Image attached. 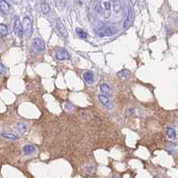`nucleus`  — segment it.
Masks as SVG:
<instances>
[{"label": "nucleus", "instance_id": "nucleus-1", "mask_svg": "<svg viewBox=\"0 0 178 178\" xmlns=\"http://www.w3.org/2000/svg\"><path fill=\"white\" fill-rule=\"evenodd\" d=\"M116 32H117V28L111 25L102 26L97 30V34L100 37H111V36L115 35Z\"/></svg>", "mask_w": 178, "mask_h": 178}, {"label": "nucleus", "instance_id": "nucleus-2", "mask_svg": "<svg viewBox=\"0 0 178 178\" xmlns=\"http://www.w3.org/2000/svg\"><path fill=\"white\" fill-rule=\"evenodd\" d=\"M22 27H23V31L26 37L29 38L33 33V27H32V22L30 21V19L27 16H25L22 20Z\"/></svg>", "mask_w": 178, "mask_h": 178}, {"label": "nucleus", "instance_id": "nucleus-3", "mask_svg": "<svg viewBox=\"0 0 178 178\" xmlns=\"http://www.w3.org/2000/svg\"><path fill=\"white\" fill-rule=\"evenodd\" d=\"M31 47L36 53L40 54V53H43L45 51V43L41 38L35 37L31 42Z\"/></svg>", "mask_w": 178, "mask_h": 178}, {"label": "nucleus", "instance_id": "nucleus-4", "mask_svg": "<svg viewBox=\"0 0 178 178\" xmlns=\"http://www.w3.org/2000/svg\"><path fill=\"white\" fill-rule=\"evenodd\" d=\"M14 33L16 34L17 37H21V38L23 37L24 31H23L22 23H21V21H20V19H19V17H18V16H15V17H14Z\"/></svg>", "mask_w": 178, "mask_h": 178}, {"label": "nucleus", "instance_id": "nucleus-5", "mask_svg": "<svg viewBox=\"0 0 178 178\" xmlns=\"http://www.w3.org/2000/svg\"><path fill=\"white\" fill-rule=\"evenodd\" d=\"M55 57L58 61H65V60H70L71 59V54L69 52L64 48H59L55 53Z\"/></svg>", "mask_w": 178, "mask_h": 178}, {"label": "nucleus", "instance_id": "nucleus-6", "mask_svg": "<svg viewBox=\"0 0 178 178\" xmlns=\"http://www.w3.org/2000/svg\"><path fill=\"white\" fill-rule=\"evenodd\" d=\"M133 12H132V9L131 7H128V9H127V16H126V19L123 22V28L124 29H127L128 28H129V26L132 24V21H133Z\"/></svg>", "mask_w": 178, "mask_h": 178}, {"label": "nucleus", "instance_id": "nucleus-7", "mask_svg": "<svg viewBox=\"0 0 178 178\" xmlns=\"http://www.w3.org/2000/svg\"><path fill=\"white\" fill-rule=\"evenodd\" d=\"M56 28L58 32H59V34L62 36L63 37H64V38L68 37V31L66 29V27L60 20H57L56 21Z\"/></svg>", "mask_w": 178, "mask_h": 178}, {"label": "nucleus", "instance_id": "nucleus-8", "mask_svg": "<svg viewBox=\"0 0 178 178\" xmlns=\"http://www.w3.org/2000/svg\"><path fill=\"white\" fill-rule=\"evenodd\" d=\"M111 3L109 0H105L102 5V8H103V16L104 18H108L110 17V15L111 14Z\"/></svg>", "mask_w": 178, "mask_h": 178}, {"label": "nucleus", "instance_id": "nucleus-9", "mask_svg": "<svg viewBox=\"0 0 178 178\" xmlns=\"http://www.w3.org/2000/svg\"><path fill=\"white\" fill-rule=\"evenodd\" d=\"M83 79L87 85H93L94 82L93 73L91 71H86L83 73Z\"/></svg>", "mask_w": 178, "mask_h": 178}, {"label": "nucleus", "instance_id": "nucleus-10", "mask_svg": "<svg viewBox=\"0 0 178 178\" xmlns=\"http://www.w3.org/2000/svg\"><path fill=\"white\" fill-rule=\"evenodd\" d=\"M98 99H99L100 102L105 108H107V109H111V102L110 101V98L108 97V95H105L103 93L99 94L98 95Z\"/></svg>", "mask_w": 178, "mask_h": 178}, {"label": "nucleus", "instance_id": "nucleus-11", "mask_svg": "<svg viewBox=\"0 0 178 178\" xmlns=\"http://www.w3.org/2000/svg\"><path fill=\"white\" fill-rule=\"evenodd\" d=\"M36 151V147L32 144H26L23 146L22 148V152L24 155L28 156V155H31L32 153H34Z\"/></svg>", "mask_w": 178, "mask_h": 178}, {"label": "nucleus", "instance_id": "nucleus-12", "mask_svg": "<svg viewBox=\"0 0 178 178\" xmlns=\"http://www.w3.org/2000/svg\"><path fill=\"white\" fill-rule=\"evenodd\" d=\"M0 10L2 12V14L7 15L10 12V7L8 5L6 0H0Z\"/></svg>", "mask_w": 178, "mask_h": 178}, {"label": "nucleus", "instance_id": "nucleus-13", "mask_svg": "<svg viewBox=\"0 0 178 178\" xmlns=\"http://www.w3.org/2000/svg\"><path fill=\"white\" fill-rule=\"evenodd\" d=\"M100 90H101V92L103 94H105V95H111L112 93L111 86L108 84H106V83H102L100 85Z\"/></svg>", "mask_w": 178, "mask_h": 178}, {"label": "nucleus", "instance_id": "nucleus-14", "mask_svg": "<svg viewBox=\"0 0 178 178\" xmlns=\"http://www.w3.org/2000/svg\"><path fill=\"white\" fill-rule=\"evenodd\" d=\"M1 136L6 138V139L13 140V141L18 139V136L15 134H14V133H12V132H3V133H1Z\"/></svg>", "mask_w": 178, "mask_h": 178}, {"label": "nucleus", "instance_id": "nucleus-15", "mask_svg": "<svg viewBox=\"0 0 178 178\" xmlns=\"http://www.w3.org/2000/svg\"><path fill=\"white\" fill-rule=\"evenodd\" d=\"M16 128L21 134H25L28 131V125L23 122H19L16 125Z\"/></svg>", "mask_w": 178, "mask_h": 178}, {"label": "nucleus", "instance_id": "nucleus-16", "mask_svg": "<svg viewBox=\"0 0 178 178\" xmlns=\"http://www.w3.org/2000/svg\"><path fill=\"white\" fill-rule=\"evenodd\" d=\"M75 31H76V34L78 35V37L79 38H81V39H86L87 38V33H86V31H85L83 28H77L75 29Z\"/></svg>", "mask_w": 178, "mask_h": 178}, {"label": "nucleus", "instance_id": "nucleus-17", "mask_svg": "<svg viewBox=\"0 0 178 178\" xmlns=\"http://www.w3.org/2000/svg\"><path fill=\"white\" fill-rule=\"evenodd\" d=\"M93 10H94V12H95L96 14H103V8H102V3H101L100 1L96 2V3L94 4V6H93Z\"/></svg>", "mask_w": 178, "mask_h": 178}, {"label": "nucleus", "instance_id": "nucleus-18", "mask_svg": "<svg viewBox=\"0 0 178 178\" xmlns=\"http://www.w3.org/2000/svg\"><path fill=\"white\" fill-rule=\"evenodd\" d=\"M40 7H41V12H42L43 14H47L50 13L51 9H50L49 5L46 2H42L40 5Z\"/></svg>", "mask_w": 178, "mask_h": 178}, {"label": "nucleus", "instance_id": "nucleus-19", "mask_svg": "<svg viewBox=\"0 0 178 178\" xmlns=\"http://www.w3.org/2000/svg\"><path fill=\"white\" fill-rule=\"evenodd\" d=\"M112 8H113L114 12H116V13L119 12L121 10V8H122L120 1H119V0H114L113 2H112Z\"/></svg>", "mask_w": 178, "mask_h": 178}, {"label": "nucleus", "instance_id": "nucleus-20", "mask_svg": "<svg viewBox=\"0 0 178 178\" xmlns=\"http://www.w3.org/2000/svg\"><path fill=\"white\" fill-rule=\"evenodd\" d=\"M167 136L170 140H175L176 139V131L173 128H168L167 129Z\"/></svg>", "mask_w": 178, "mask_h": 178}, {"label": "nucleus", "instance_id": "nucleus-21", "mask_svg": "<svg viewBox=\"0 0 178 178\" xmlns=\"http://www.w3.org/2000/svg\"><path fill=\"white\" fill-rule=\"evenodd\" d=\"M130 75H131V71L127 69H124L120 72H119V76H120V78H128L130 77Z\"/></svg>", "mask_w": 178, "mask_h": 178}, {"label": "nucleus", "instance_id": "nucleus-22", "mask_svg": "<svg viewBox=\"0 0 178 178\" xmlns=\"http://www.w3.org/2000/svg\"><path fill=\"white\" fill-rule=\"evenodd\" d=\"M7 34H8V28H7V26L6 24L1 23L0 24V35L5 37Z\"/></svg>", "mask_w": 178, "mask_h": 178}, {"label": "nucleus", "instance_id": "nucleus-23", "mask_svg": "<svg viewBox=\"0 0 178 178\" xmlns=\"http://www.w3.org/2000/svg\"><path fill=\"white\" fill-rule=\"evenodd\" d=\"M75 1H76V3H77L78 7H82L85 2V0H75Z\"/></svg>", "mask_w": 178, "mask_h": 178}, {"label": "nucleus", "instance_id": "nucleus-24", "mask_svg": "<svg viewBox=\"0 0 178 178\" xmlns=\"http://www.w3.org/2000/svg\"><path fill=\"white\" fill-rule=\"evenodd\" d=\"M5 71H6V68L4 66V64L0 63V74H3L5 72Z\"/></svg>", "mask_w": 178, "mask_h": 178}, {"label": "nucleus", "instance_id": "nucleus-25", "mask_svg": "<svg viewBox=\"0 0 178 178\" xmlns=\"http://www.w3.org/2000/svg\"><path fill=\"white\" fill-rule=\"evenodd\" d=\"M111 178H120V177H119V176H111Z\"/></svg>", "mask_w": 178, "mask_h": 178}, {"label": "nucleus", "instance_id": "nucleus-26", "mask_svg": "<svg viewBox=\"0 0 178 178\" xmlns=\"http://www.w3.org/2000/svg\"><path fill=\"white\" fill-rule=\"evenodd\" d=\"M176 25L178 26V16H177V18H176Z\"/></svg>", "mask_w": 178, "mask_h": 178}, {"label": "nucleus", "instance_id": "nucleus-27", "mask_svg": "<svg viewBox=\"0 0 178 178\" xmlns=\"http://www.w3.org/2000/svg\"><path fill=\"white\" fill-rule=\"evenodd\" d=\"M1 13H2V12H1V10H0V14H1Z\"/></svg>", "mask_w": 178, "mask_h": 178}]
</instances>
